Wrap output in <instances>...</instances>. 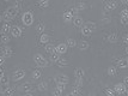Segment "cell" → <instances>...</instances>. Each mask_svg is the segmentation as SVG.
<instances>
[{
	"label": "cell",
	"mask_w": 128,
	"mask_h": 96,
	"mask_svg": "<svg viewBox=\"0 0 128 96\" xmlns=\"http://www.w3.org/2000/svg\"><path fill=\"white\" fill-rule=\"evenodd\" d=\"M17 15H18V9L14 7V6H10V7H7V9H6L5 13H4V19L8 22V21L13 19Z\"/></svg>",
	"instance_id": "cell-1"
},
{
	"label": "cell",
	"mask_w": 128,
	"mask_h": 96,
	"mask_svg": "<svg viewBox=\"0 0 128 96\" xmlns=\"http://www.w3.org/2000/svg\"><path fill=\"white\" fill-rule=\"evenodd\" d=\"M22 21L25 25H28V27L34 23V15L31 12H24L23 16H22Z\"/></svg>",
	"instance_id": "cell-2"
},
{
	"label": "cell",
	"mask_w": 128,
	"mask_h": 96,
	"mask_svg": "<svg viewBox=\"0 0 128 96\" xmlns=\"http://www.w3.org/2000/svg\"><path fill=\"white\" fill-rule=\"evenodd\" d=\"M34 61L36 62V65L38 66V67H46L47 66V60H46V58L43 55H41V54H36L35 57H34Z\"/></svg>",
	"instance_id": "cell-3"
},
{
	"label": "cell",
	"mask_w": 128,
	"mask_h": 96,
	"mask_svg": "<svg viewBox=\"0 0 128 96\" xmlns=\"http://www.w3.org/2000/svg\"><path fill=\"white\" fill-rule=\"evenodd\" d=\"M126 90H127V86L123 84V83H117V84H115V86H114V91L117 92L118 95L126 92Z\"/></svg>",
	"instance_id": "cell-4"
},
{
	"label": "cell",
	"mask_w": 128,
	"mask_h": 96,
	"mask_svg": "<svg viewBox=\"0 0 128 96\" xmlns=\"http://www.w3.org/2000/svg\"><path fill=\"white\" fill-rule=\"evenodd\" d=\"M55 82L56 84H67L68 83V78L65 74H59V76L55 77Z\"/></svg>",
	"instance_id": "cell-5"
},
{
	"label": "cell",
	"mask_w": 128,
	"mask_h": 96,
	"mask_svg": "<svg viewBox=\"0 0 128 96\" xmlns=\"http://www.w3.org/2000/svg\"><path fill=\"white\" fill-rule=\"evenodd\" d=\"M55 52L58 54H65L67 52V45L66 43H60L55 47Z\"/></svg>",
	"instance_id": "cell-6"
},
{
	"label": "cell",
	"mask_w": 128,
	"mask_h": 96,
	"mask_svg": "<svg viewBox=\"0 0 128 96\" xmlns=\"http://www.w3.org/2000/svg\"><path fill=\"white\" fill-rule=\"evenodd\" d=\"M11 35L13 36V37H19V36L22 35V28H20V27H18V25L12 27V29H11Z\"/></svg>",
	"instance_id": "cell-7"
},
{
	"label": "cell",
	"mask_w": 128,
	"mask_h": 96,
	"mask_svg": "<svg viewBox=\"0 0 128 96\" xmlns=\"http://www.w3.org/2000/svg\"><path fill=\"white\" fill-rule=\"evenodd\" d=\"M24 77H25V71L24 70H17L13 73V80H20Z\"/></svg>",
	"instance_id": "cell-8"
},
{
	"label": "cell",
	"mask_w": 128,
	"mask_h": 96,
	"mask_svg": "<svg viewBox=\"0 0 128 96\" xmlns=\"http://www.w3.org/2000/svg\"><path fill=\"white\" fill-rule=\"evenodd\" d=\"M12 54H13V51H12L10 47H2L1 48V55H4L5 58L11 57Z\"/></svg>",
	"instance_id": "cell-9"
},
{
	"label": "cell",
	"mask_w": 128,
	"mask_h": 96,
	"mask_svg": "<svg viewBox=\"0 0 128 96\" xmlns=\"http://www.w3.org/2000/svg\"><path fill=\"white\" fill-rule=\"evenodd\" d=\"M62 18H64V21H65V22H71V21H73L74 16L71 13V11H66V12H64Z\"/></svg>",
	"instance_id": "cell-10"
},
{
	"label": "cell",
	"mask_w": 128,
	"mask_h": 96,
	"mask_svg": "<svg viewBox=\"0 0 128 96\" xmlns=\"http://www.w3.org/2000/svg\"><path fill=\"white\" fill-rule=\"evenodd\" d=\"M117 67L118 68H126L128 67V60L127 59H120L117 61Z\"/></svg>",
	"instance_id": "cell-11"
},
{
	"label": "cell",
	"mask_w": 128,
	"mask_h": 96,
	"mask_svg": "<svg viewBox=\"0 0 128 96\" xmlns=\"http://www.w3.org/2000/svg\"><path fill=\"white\" fill-rule=\"evenodd\" d=\"M49 40H50V36L49 35H47V34H41L40 35V42L41 43H48L49 42Z\"/></svg>",
	"instance_id": "cell-12"
},
{
	"label": "cell",
	"mask_w": 128,
	"mask_h": 96,
	"mask_svg": "<svg viewBox=\"0 0 128 96\" xmlns=\"http://www.w3.org/2000/svg\"><path fill=\"white\" fill-rule=\"evenodd\" d=\"M73 24H74L76 27H83L84 22H83V19L79 17V16H76V17L73 18Z\"/></svg>",
	"instance_id": "cell-13"
},
{
	"label": "cell",
	"mask_w": 128,
	"mask_h": 96,
	"mask_svg": "<svg viewBox=\"0 0 128 96\" xmlns=\"http://www.w3.org/2000/svg\"><path fill=\"white\" fill-rule=\"evenodd\" d=\"M11 29H12V27H11V24L7 22V23H4L2 24V27H1V30H2V33L4 34H7L8 31H11Z\"/></svg>",
	"instance_id": "cell-14"
},
{
	"label": "cell",
	"mask_w": 128,
	"mask_h": 96,
	"mask_svg": "<svg viewBox=\"0 0 128 96\" xmlns=\"http://www.w3.org/2000/svg\"><path fill=\"white\" fill-rule=\"evenodd\" d=\"M90 47V43L88 41H80L79 42V48L82 49V51H85V49H88Z\"/></svg>",
	"instance_id": "cell-15"
},
{
	"label": "cell",
	"mask_w": 128,
	"mask_h": 96,
	"mask_svg": "<svg viewBox=\"0 0 128 96\" xmlns=\"http://www.w3.org/2000/svg\"><path fill=\"white\" fill-rule=\"evenodd\" d=\"M82 34H83L84 36H90V35L92 34V31H91L86 25H83V27H82Z\"/></svg>",
	"instance_id": "cell-16"
},
{
	"label": "cell",
	"mask_w": 128,
	"mask_h": 96,
	"mask_svg": "<svg viewBox=\"0 0 128 96\" xmlns=\"http://www.w3.org/2000/svg\"><path fill=\"white\" fill-rule=\"evenodd\" d=\"M8 41H10L8 35L4 34V33H1V34H0V42H1V43H7Z\"/></svg>",
	"instance_id": "cell-17"
},
{
	"label": "cell",
	"mask_w": 128,
	"mask_h": 96,
	"mask_svg": "<svg viewBox=\"0 0 128 96\" xmlns=\"http://www.w3.org/2000/svg\"><path fill=\"white\" fill-rule=\"evenodd\" d=\"M116 7H117L116 3H115V1H110V3H108L106 5V10H109V11H110V10H115Z\"/></svg>",
	"instance_id": "cell-18"
},
{
	"label": "cell",
	"mask_w": 128,
	"mask_h": 96,
	"mask_svg": "<svg viewBox=\"0 0 128 96\" xmlns=\"http://www.w3.org/2000/svg\"><path fill=\"white\" fill-rule=\"evenodd\" d=\"M56 64H58L60 67H64V66H67V65H68V60H67V59H64V58H60V59L56 61Z\"/></svg>",
	"instance_id": "cell-19"
},
{
	"label": "cell",
	"mask_w": 128,
	"mask_h": 96,
	"mask_svg": "<svg viewBox=\"0 0 128 96\" xmlns=\"http://www.w3.org/2000/svg\"><path fill=\"white\" fill-rule=\"evenodd\" d=\"M84 74H85V72H84V70H82V68H77V70L74 71V76H76L77 78H83Z\"/></svg>",
	"instance_id": "cell-20"
},
{
	"label": "cell",
	"mask_w": 128,
	"mask_h": 96,
	"mask_svg": "<svg viewBox=\"0 0 128 96\" xmlns=\"http://www.w3.org/2000/svg\"><path fill=\"white\" fill-rule=\"evenodd\" d=\"M44 49H46V52H47V53L52 54V53H54V52H55V47H54L53 45H50V43H47Z\"/></svg>",
	"instance_id": "cell-21"
},
{
	"label": "cell",
	"mask_w": 128,
	"mask_h": 96,
	"mask_svg": "<svg viewBox=\"0 0 128 96\" xmlns=\"http://www.w3.org/2000/svg\"><path fill=\"white\" fill-rule=\"evenodd\" d=\"M14 92V88H6L5 90L2 91V95L4 96H11Z\"/></svg>",
	"instance_id": "cell-22"
},
{
	"label": "cell",
	"mask_w": 128,
	"mask_h": 96,
	"mask_svg": "<svg viewBox=\"0 0 128 96\" xmlns=\"http://www.w3.org/2000/svg\"><path fill=\"white\" fill-rule=\"evenodd\" d=\"M108 40H109V42H112V43H115L118 41V36L116 34H110L108 36Z\"/></svg>",
	"instance_id": "cell-23"
},
{
	"label": "cell",
	"mask_w": 128,
	"mask_h": 96,
	"mask_svg": "<svg viewBox=\"0 0 128 96\" xmlns=\"http://www.w3.org/2000/svg\"><path fill=\"white\" fill-rule=\"evenodd\" d=\"M82 86H83V78H77L74 82V88L82 89Z\"/></svg>",
	"instance_id": "cell-24"
},
{
	"label": "cell",
	"mask_w": 128,
	"mask_h": 96,
	"mask_svg": "<svg viewBox=\"0 0 128 96\" xmlns=\"http://www.w3.org/2000/svg\"><path fill=\"white\" fill-rule=\"evenodd\" d=\"M59 59H60V54H58L56 52H54V53H52V54H50V60H52V61L56 62Z\"/></svg>",
	"instance_id": "cell-25"
},
{
	"label": "cell",
	"mask_w": 128,
	"mask_h": 96,
	"mask_svg": "<svg viewBox=\"0 0 128 96\" xmlns=\"http://www.w3.org/2000/svg\"><path fill=\"white\" fill-rule=\"evenodd\" d=\"M8 82H10V79H8V77H6L5 74L0 78V84L1 85H7L8 84Z\"/></svg>",
	"instance_id": "cell-26"
},
{
	"label": "cell",
	"mask_w": 128,
	"mask_h": 96,
	"mask_svg": "<svg viewBox=\"0 0 128 96\" xmlns=\"http://www.w3.org/2000/svg\"><path fill=\"white\" fill-rule=\"evenodd\" d=\"M66 45H67V47H71V48H73V47H76L77 42H76L73 39H68V40H67V42H66Z\"/></svg>",
	"instance_id": "cell-27"
},
{
	"label": "cell",
	"mask_w": 128,
	"mask_h": 96,
	"mask_svg": "<svg viewBox=\"0 0 128 96\" xmlns=\"http://www.w3.org/2000/svg\"><path fill=\"white\" fill-rule=\"evenodd\" d=\"M31 88H32V86H31V84H30V83H25V84L22 86L23 91H25V92H29V91L31 90Z\"/></svg>",
	"instance_id": "cell-28"
},
{
	"label": "cell",
	"mask_w": 128,
	"mask_h": 96,
	"mask_svg": "<svg viewBox=\"0 0 128 96\" xmlns=\"http://www.w3.org/2000/svg\"><path fill=\"white\" fill-rule=\"evenodd\" d=\"M40 7H47L49 5V0H38Z\"/></svg>",
	"instance_id": "cell-29"
},
{
	"label": "cell",
	"mask_w": 128,
	"mask_h": 96,
	"mask_svg": "<svg viewBox=\"0 0 128 96\" xmlns=\"http://www.w3.org/2000/svg\"><path fill=\"white\" fill-rule=\"evenodd\" d=\"M42 76V72L40 71V70H35L32 72V77H34V79H38L40 77Z\"/></svg>",
	"instance_id": "cell-30"
},
{
	"label": "cell",
	"mask_w": 128,
	"mask_h": 96,
	"mask_svg": "<svg viewBox=\"0 0 128 96\" xmlns=\"http://www.w3.org/2000/svg\"><path fill=\"white\" fill-rule=\"evenodd\" d=\"M85 25H86V27H88V28H89L91 31H94V30L96 29V24L94 22H88L86 24H85Z\"/></svg>",
	"instance_id": "cell-31"
},
{
	"label": "cell",
	"mask_w": 128,
	"mask_h": 96,
	"mask_svg": "<svg viewBox=\"0 0 128 96\" xmlns=\"http://www.w3.org/2000/svg\"><path fill=\"white\" fill-rule=\"evenodd\" d=\"M36 30L38 31L40 34H43V31H44V24H42V23H40L38 25H37V28Z\"/></svg>",
	"instance_id": "cell-32"
},
{
	"label": "cell",
	"mask_w": 128,
	"mask_h": 96,
	"mask_svg": "<svg viewBox=\"0 0 128 96\" xmlns=\"http://www.w3.org/2000/svg\"><path fill=\"white\" fill-rule=\"evenodd\" d=\"M104 92L106 94V96H115V91H114V89H109V88H106V90H104Z\"/></svg>",
	"instance_id": "cell-33"
},
{
	"label": "cell",
	"mask_w": 128,
	"mask_h": 96,
	"mask_svg": "<svg viewBox=\"0 0 128 96\" xmlns=\"http://www.w3.org/2000/svg\"><path fill=\"white\" fill-rule=\"evenodd\" d=\"M108 74H109V76H115V74H116V68L109 67L108 68Z\"/></svg>",
	"instance_id": "cell-34"
},
{
	"label": "cell",
	"mask_w": 128,
	"mask_h": 96,
	"mask_svg": "<svg viewBox=\"0 0 128 96\" xmlns=\"http://www.w3.org/2000/svg\"><path fill=\"white\" fill-rule=\"evenodd\" d=\"M61 94H62V90H60L59 88H56V89L53 90V96H61Z\"/></svg>",
	"instance_id": "cell-35"
},
{
	"label": "cell",
	"mask_w": 128,
	"mask_h": 96,
	"mask_svg": "<svg viewBox=\"0 0 128 96\" xmlns=\"http://www.w3.org/2000/svg\"><path fill=\"white\" fill-rule=\"evenodd\" d=\"M46 89H47V84L43 83V82H42V83H40L38 84V90L40 91H44Z\"/></svg>",
	"instance_id": "cell-36"
},
{
	"label": "cell",
	"mask_w": 128,
	"mask_h": 96,
	"mask_svg": "<svg viewBox=\"0 0 128 96\" xmlns=\"http://www.w3.org/2000/svg\"><path fill=\"white\" fill-rule=\"evenodd\" d=\"M85 7H86L85 3H78V4H77V9L80 10V11H82V10H85Z\"/></svg>",
	"instance_id": "cell-37"
},
{
	"label": "cell",
	"mask_w": 128,
	"mask_h": 96,
	"mask_svg": "<svg viewBox=\"0 0 128 96\" xmlns=\"http://www.w3.org/2000/svg\"><path fill=\"white\" fill-rule=\"evenodd\" d=\"M72 94H73L74 96L79 95V94H80V89H78V88H74V89L72 90Z\"/></svg>",
	"instance_id": "cell-38"
},
{
	"label": "cell",
	"mask_w": 128,
	"mask_h": 96,
	"mask_svg": "<svg viewBox=\"0 0 128 96\" xmlns=\"http://www.w3.org/2000/svg\"><path fill=\"white\" fill-rule=\"evenodd\" d=\"M120 15H121V17H128V10L127 9H126V10H122Z\"/></svg>",
	"instance_id": "cell-39"
},
{
	"label": "cell",
	"mask_w": 128,
	"mask_h": 96,
	"mask_svg": "<svg viewBox=\"0 0 128 96\" xmlns=\"http://www.w3.org/2000/svg\"><path fill=\"white\" fill-rule=\"evenodd\" d=\"M121 23H122L123 25L128 24V17H121Z\"/></svg>",
	"instance_id": "cell-40"
},
{
	"label": "cell",
	"mask_w": 128,
	"mask_h": 96,
	"mask_svg": "<svg viewBox=\"0 0 128 96\" xmlns=\"http://www.w3.org/2000/svg\"><path fill=\"white\" fill-rule=\"evenodd\" d=\"M78 9H77V7H74V9H71V13H72L73 16H74V15H77V13H78Z\"/></svg>",
	"instance_id": "cell-41"
},
{
	"label": "cell",
	"mask_w": 128,
	"mask_h": 96,
	"mask_svg": "<svg viewBox=\"0 0 128 96\" xmlns=\"http://www.w3.org/2000/svg\"><path fill=\"white\" fill-rule=\"evenodd\" d=\"M4 62H5V57L4 55H0V66H2Z\"/></svg>",
	"instance_id": "cell-42"
},
{
	"label": "cell",
	"mask_w": 128,
	"mask_h": 96,
	"mask_svg": "<svg viewBox=\"0 0 128 96\" xmlns=\"http://www.w3.org/2000/svg\"><path fill=\"white\" fill-rule=\"evenodd\" d=\"M65 85L66 84H58V86H56V88H59V89H60V90H65Z\"/></svg>",
	"instance_id": "cell-43"
},
{
	"label": "cell",
	"mask_w": 128,
	"mask_h": 96,
	"mask_svg": "<svg viewBox=\"0 0 128 96\" xmlns=\"http://www.w3.org/2000/svg\"><path fill=\"white\" fill-rule=\"evenodd\" d=\"M4 76V67L2 66H0V78Z\"/></svg>",
	"instance_id": "cell-44"
},
{
	"label": "cell",
	"mask_w": 128,
	"mask_h": 96,
	"mask_svg": "<svg viewBox=\"0 0 128 96\" xmlns=\"http://www.w3.org/2000/svg\"><path fill=\"white\" fill-rule=\"evenodd\" d=\"M123 84L126 85V86H128V77H124V79H123Z\"/></svg>",
	"instance_id": "cell-45"
},
{
	"label": "cell",
	"mask_w": 128,
	"mask_h": 96,
	"mask_svg": "<svg viewBox=\"0 0 128 96\" xmlns=\"http://www.w3.org/2000/svg\"><path fill=\"white\" fill-rule=\"evenodd\" d=\"M123 41H124V42H126V43L128 45V34L126 35V36H124V40H123Z\"/></svg>",
	"instance_id": "cell-46"
},
{
	"label": "cell",
	"mask_w": 128,
	"mask_h": 96,
	"mask_svg": "<svg viewBox=\"0 0 128 96\" xmlns=\"http://www.w3.org/2000/svg\"><path fill=\"white\" fill-rule=\"evenodd\" d=\"M25 96H34V95L31 94V92H26V94H25Z\"/></svg>",
	"instance_id": "cell-47"
},
{
	"label": "cell",
	"mask_w": 128,
	"mask_h": 96,
	"mask_svg": "<svg viewBox=\"0 0 128 96\" xmlns=\"http://www.w3.org/2000/svg\"><path fill=\"white\" fill-rule=\"evenodd\" d=\"M123 4H126V5H128V0H122Z\"/></svg>",
	"instance_id": "cell-48"
},
{
	"label": "cell",
	"mask_w": 128,
	"mask_h": 96,
	"mask_svg": "<svg viewBox=\"0 0 128 96\" xmlns=\"http://www.w3.org/2000/svg\"><path fill=\"white\" fill-rule=\"evenodd\" d=\"M2 19H4V16H1V15H0V22H1Z\"/></svg>",
	"instance_id": "cell-49"
},
{
	"label": "cell",
	"mask_w": 128,
	"mask_h": 96,
	"mask_svg": "<svg viewBox=\"0 0 128 96\" xmlns=\"http://www.w3.org/2000/svg\"><path fill=\"white\" fill-rule=\"evenodd\" d=\"M126 53L128 54V45H127V47H126Z\"/></svg>",
	"instance_id": "cell-50"
},
{
	"label": "cell",
	"mask_w": 128,
	"mask_h": 96,
	"mask_svg": "<svg viewBox=\"0 0 128 96\" xmlns=\"http://www.w3.org/2000/svg\"><path fill=\"white\" fill-rule=\"evenodd\" d=\"M67 96H74V95H73L72 92H70V94H68V95H67Z\"/></svg>",
	"instance_id": "cell-51"
},
{
	"label": "cell",
	"mask_w": 128,
	"mask_h": 96,
	"mask_svg": "<svg viewBox=\"0 0 128 96\" xmlns=\"http://www.w3.org/2000/svg\"><path fill=\"white\" fill-rule=\"evenodd\" d=\"M126 94H127V96H128V89H127V90H126Z\"/></svg>",
	"instance_id": "cell-52"
},
{
	"label": "cell",
	"mask_w": 128,
	"mask_h": 96,
	"mask_svg": "<svg viewBox=\"0 0 128 96\" xmlns=\"http://www.w3.org/2000/svg\"><path fill=\"white\" fill-rule=\"evenodd\" d=\"M0 92H1V88H0Z\"/></svg>",
	"instance_id": "cell-53"
},
{
	"label": "cell",
	"mask_w": 128,
	"mask_h": 96,
	"mask_svg": "<svg viewBox=\"0 0 128 96\" xmlns=\"http://www.w3.org/2000/svg\"><path fill=\"white\" fill-rule=\"evenodd\" d=\"M4 1H8V0H4Z\"/></svg>",
	"instance_id": "cell-54"
},
{
	"label": "cell",
	"mask_w": 128,
	"mask_h": 96,
	"mask_svg": "<svg viewBox=\"0 0 128 96\" xmlns=\"http://www.w3.org/2000/svg\"><path fill=\"white\" fill-rule=\"evenodd\" d=\"M127 60H128V57H127Z\"/></svg>",
	"instance_id": "cell-55"
},
{
	"label": "cell",
	"mask_w": 128,
	"mask_h": 96,
	"mask_svg": "<svg viewBox=\"0 0 128 96\" xmlns=\"http://www.w3.org/2000/svg\"><path fill=\"white\" fill-rule=\"evenodd\" d=\"M92 96H96V95H92Z\"/></svg>",
	"instance_id": "cell-56"
}]
</instances>
